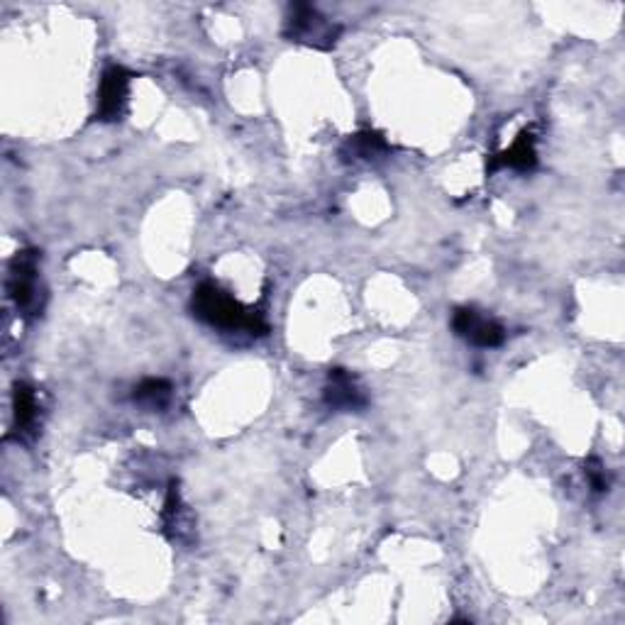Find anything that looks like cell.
<instances>
[{"mask_svg": "<svg viewBox=\"0 0 625 625\" xmlns=\"http://www.w3.org/2000/svg\"><path fill=\"white\" fill-rule=\"evenodd\" d=\"M191 310L198 320L220 330H247L252 335H267L269 326L259 310L242 306L235 296H230L223 286L206 281L194 291Z\"/></svg>", "mask_w": 625, "mask_h": 625, "instance_id": "cell-1", "label": "cell"}, {"mask_svg": "<svg viewBox=\"0 0 625 625\" xmlns=\"http://www.w3.org/2000/svg\"><path fill=\"white\" fill-rule=\"evenodd\" d=\"M8 294L15 301V306L23 312L39 310V294H37V252L25 249L17 252V257L10 265Z\"/></svg>", "mask_w": 625, "mask_h": 625, "instance_id": "cell-3", "label": "cell"}, {"mask_svg": "<svg viewBox=\"0 0 625 625\" xmlns=\"http://www.w3.org/2000/svg\"><path fill=\"white\" fill-rule=\"evenodd\" d=\"M130 84H133V74L123 66H110L100 78L98 88V110L96 118L103 123H115L125 115L127 98H130Z\"/></svg>", "mask_w": 625, "mask_h": 625, "instance_id": "cell-4", "label": "cell"}, {"mask_svg": "<svg viewBox=\"0 0 625 625\" xmlns=\"http://www.w3.org/2000/svg\"><path fill=\"white\" fill-rule=\"evenodd\" d=\"M391 152L389 143L381 133H375V130H365V133L352 135L345 147L340 149V155L345 161H369V159H379Z\"/></svg>", "mask_w": 625, "mask_h": 625, "instance_id": "cell-8", "label": "cell"}, {"mask_svg": "<svg viewBox=\"0 0 625 625\" xmlns=\"http://www.w3.org/2000/svg\"><path fill=\"white\" fill-rule=\"evenodd\" d=\"M584 474H587V479H589V483H591V489H593V491H597V493L609 491L606 469L601 467V462H599V459L587 462V469H584Z\"/></svg>", "mask_w": 625, "mask_h": 625, "instance_id": "cell-11", "label": "cell"}, {"mask_svg": "<svg viewBox=\"0 0 625 625\" xmlns=\"http://www.w3.org/2000/svg\"><path fill=\"white\" fill-rule=\"evenodd\" d=\"M13 410H15V428L20 436L25 432H33L37 426V416H39V403L35 391L27 384H15L13 391Z\"/></svg>", "mask_w": 625, "mask_h": 625, "instance_id": "cell-9", "label": "cell"}, {"mask_svg": "<svg viewBox=\"0 0 625 625\" xmlns=\"http://www.w3.org/2000/svg\"><path fill=\"white\" fill-rule=\"evenodd\" d=\"M171 393H174V387L167 379H145L143 384H137L133 391V401L137 406H143L147 410H161L169 406Z\"/></svg>", "mask_w": 625, "mask_h": 625, "instance_id": "cell-10", "label": "cell"}, {"mask_svg": "<svg viewBox=\"0 0 625 625\" xmlns=\"http://www.w3.org/2000/svg\"><path fill=\"white\" fill-rule=\"evenodd\" d=\"M452 330H455V335L471 342V345L487 350L501 347L503 340H506V330L497 320L481 316L474 308H457L452 312Z\"/></svg>", "mask_w": 625, "mask_h": 625, "instance_id": "cell-5", "label": "cell"}, {"mask_svg": "<svg viewBox=\"0 0 625 625\" xmlns=\"http://www.w3.org/2000/svg\"><path fill=\"white\" fill-rule=\"evenodd\" d=\"M340 35H342V27L322 15L318 8H312L308 3H294L289 8V15L284 23V37L289 39V42L306 45V47L328 52V49L338 45Z\"/></svg>", "mask_w": 625, "mask_h": 625, "instance_id": "cell-2", "label": "cell"}, {"mask_svg": "<svg viewBox=\"0 0 625 625\" xmlns=\"http://www.w3.org/2000/svg\"><path fill=\"white\" fill-rule=\"evenodd\" d=\"M328 408L340 413H357L367 408V391L359 387L355 375H350L347 369H330L326 391H322Z\"/></svg>", "mask_w": 625, "mask_h": 625, "instance_id": "cell-6", "label": "cell"}, {"mask_svg": "<svg viewBox=\"0 0 625 625\" xmlns=\"http://www.w3.org/2000/svg\"><path fill=\"white\" fill-rule=\"evenodd\" d=\"M536 164H538L536 135H532L530 130H523V133L516 137V143L489 161L487 171H497V169L530 171Z\"/></svg>", "mask_w": 625, "mask_h": 625, "instance_id": "cell-7", "label": "cell"}]
</instances>
